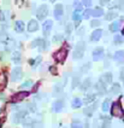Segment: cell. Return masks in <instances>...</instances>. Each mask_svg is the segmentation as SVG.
Returning <instances> with one entry per match:
<instances>
[{
	"instance_id": "cell-31",
	"label": "cell",
	"mask_w": 124,
	"mask_h": 128,
	"mask_svg": "<svg viewBox=\"0 0 124 128\" xmlns=\"http://www.w3.org/2000/svg\"><path fill=\"white\" fill-rule=\"evenodd\" d=\"M90 14H92V10H90V8H86V10L82 12V18L87 20V18H89Z\"/></svg>"
},
{
	"instance_id": "cell-16",
	"label": "cell",
	"mask_w": 124,
	"mask_h": 128,
	"mask_svg": "<svg viewBox=\"0 0 124 128\" xmlns=\"http://www.w3.org/2000/svg\"><path fill=\"white\" fill-rule=\"evenodd\" d=\"M100 81H101L102 84H105V85H109L112 82V74L111 72H105V74H102L101 76H100Z\"/></svg>"
},
{
	"instance_id": "cell-21",
	"label": "cell",
	"mask_w": 124,
	"mask_h": 128,
	"mask_svg": "<svg viewBox=\"0 0 124 128\" xmlns=\"http://www.w3.org/2000/svg\"><path fill=\"white\" fill-rule=\"evenodd\" d=\"M104 14V10H102L101 7H95L94 10H92V16L95 17V18H98V17H100Z\"/></svg>"
},
{
	"instance_id": "cell-36",
	"label": "cell",
	"mask_w": 124,
	"mask_h": 128,
	"mask_svg": "<svg viewBox=\"0 0 124 128\" xmlns=\"http://www.w3.org/2000/svg\"><path fill=\"white\" fill-rule=\"evenodd\" d=\"M78 85H80V78L76 76V78H73V80H72V88L77 87Z\"/></svg>"
},
{
	"instance_id": "cell-46",
	"label": "cell",
	"mask_w": 124,
	"mask_h": 128,
	"mask_svg": "<svg viewBox=\"0 0 124 128\" xmlns=\"http://www.w3.org/2000/svg\"><path fill=\"white\" fill-rule=\"evenodd\" d=\"M122 34H124V29H123V30H122Z\"/></svg>"
},
{
	"instance_id": "cell-30",
	"label": "cell",
	"mask_w": 124,
	"mask_h": 128,
	"mask_svg": "<svg viewBox=\"0 0 124 128\" xmlns=\"http://www.w3.org/2000/svg\"><path fill=\"white\" fill-rule=\"evenodd\" d=\"M12 60H13L15 63H19V62H21V53H19V52H15V53L12 54Z\"/></svg>"
},
{
	"instance_id": "cell-34",
	"label": "cell",
	"mask_w": 124,
	"mask_h": 128,
	"mask_svg": "<svg viewBox=\"0 0 124 128\" xmlns=\"http://www.w3.org/2000/svg\"><path fill=\"white\" fill-rule=\"evenodd\" d=\"M40 62H41V57H37V59H30L29 60V63L31 65H37Z\"/></svg>"
},
{
	"instance_id": "cell-10",
	"label": "cell",
	"mask_w": 124,
	"mask_h": 128,
	"mask_svg": "<svg viewBox=\"0 0 124 128\" xmlns=\"http://www.w3.org/2000/svg\"><path fill=\"white\" fill-rule=\"evenodd\" d=\"M90 87H92V78H84V81H82V82H81L80 90L82 91V92H86V91H88Z\"/></svg>"
},
{
	"instance_id": "cell-28",
	"label": "cell",
	"mask_w": 124,
	"mask_h": 128,
	"mask_svg": "<svg viewBox=\"0 0 124 128\" xmlns=\"http://www.w3.org/2000/svg\"><path fill=\"white\" fill-rule=\"evenodd\" d=\"M113 44H115V45H121V44H123V36L116 35L113 38Z\"/></svg>"
},
{
	"instance_id": "cell-2",
	"label": "cell",
	"mask_w": 124,
	"mask_h": 128,
	"mask_svg": "<svg viewBox=\"0 0 124 128\" xmlns=\"http://www.w3.org/2000/svg\"><path fill=\"white\" fill-rule=\"evenodd\" d=\"M123 114H124V110L122 108L121 102H115L111 105V116H113V117H122Z\"/></svg>"
},
{
	"instance_id": "cell-27",
	"label": "cell",
	"mask_w": 124,
	"mask_h": 128,
	"mask_svg": "<svg viewBox=\"0 0 124 128\" xmlns=\"http://www.w3.org/2000/svg\"><path fill=\"white\" fill-rule=\"evenodd\" d=\"M44 39H36V40H34L33 42H31V47H41L42 46V44H44Z\"/></svg>"
},
{
	"instance_id": "cell-41",
	"label": "cell",
	"mask_w": 124,
	"mask_h": 128,
	"mask_svg": "<svg viewBox=\"0 0 124 128\" xmlns=\"http://www.w3.org/2000/svg\"><path fill=\"white\" fill-rule=\"evenodd\" d=\"M99 2H100L101 5H106V4L110 2V0H99Z\"/></svg>"
},
{
	"instance_id": "cell-12",
	"label": "cell",
	"mask_w": 124,
	"mask_h": 128,
	"mask_svg": "<svg viewBox=\"0 0 124 128\" xmlns=\"http://www.w3.org/2000/svg\"><path fill=\"white\" fill-rule=\"evenodd\" d=\"M63 14H64L63 5H62V4H57L56 7H54V18H56V20H60V18L63 17Z\"/></svg>"
},
{
	"instance_id": "cell-33",
	"label": "cell",
	"mask_w": 124,
	"mask_h": 128,
	"mask_svg": "<svg viewBox=\"0 0 124 128\" xmlns=\"http://www.w3.org/2000/svg\"><path fill=\"white\" fill-rule=\"evenodd\" d=\"M33 86V81L31 80H28V81H25L23 85H21V88H29Z\"/></svg>"
},
{
	"instance_id": "cell-42",
	"label": "cell",
	"mask_w": 124,
	"mask_h": 128,
	"mask_svg": "<svg viewBox=\"0 0 124 128\" xmlns=\"http://www.w3.org/2000/svg\"><path fill=\"white\" fill-rule=\"evenodd\" d=\"M121 80L123 81V84H124V68L122 69V71H121Z\"/></svg>"
},
{
	"instance_id": "cell-37",
	"label": "cell",
	"mask_w": 124,
	"mask_h": 128,
	"mask_svg": "<svg viewBox=\"0 0 124 128\" xmlns=\"http://www.w3.org/2000/svg\"><path fill=\"white\" fill-rule=\"evenodd\" d=\"M82 4H83V6L89 7L92 6V0H82Z\"/></svg>"
},
{
	"instance_id": "cell-3",
	"label": "cell",
	"mask_w": 124,
	"mask_h": 128,
	"mask_svg": "<svg viewBox=\"0 0 124 128\" xmlns=\"http://www.w3.org/2000/svg\"><path fill=\"white\" fill-rule=\"evenodd\" d=\"M84 50H86V44L83 41L77 42L76 47H75V51H73V59H81L84 54Z\"/></svg>"
},
{
	"instance_id": "cell-7",
	"label": "cell",
	"mask_w": 124,
	"mask_h": 128,
	"mask_svg": "<svg viewBox=\"0 0 124 128\" xmlns=\"http://www.w3.org/2000/svg\"><path fill=\"white\" fill-rule=\"evenodd\" d=\"M92 54H93V59H94L95 62H98V60H100V59L104 58L105 51H104L102 47H96V48H94V51H93Z\"/></svg>"
},
{
	"instance_id": "cell-4",
	"label": "cell",
	"mask_w": 124,
	"mask_h": 128,
	"mask_svg": "<svg viewBox=\"0 0 124 128\" xmlns=\"http://www.w3.org/2000/svg\"><path fill=\"white\" fill-rule=\"evenodd\" d=\"M48 14V6L47 5H41V6L37 8L36 11V17L37 20H40V21H42L46 18V16Z\"/></svg>"
},
{
	"instance_id": "cell-1",
	"label": "cell",
	"mask_w": 124,
	"mask_h": 128,
	"mask_svg": "<svg viewBox=\"0 0 124 128\" xmlns=\"http://www.w3.org/2000/svg\"><path fill=\"white\" fill-rule=\"evenodd\" d=\"M66 57H67V48L65 47H62V48H59L57 52H54V54H53V58L56 59V62L59 64H63L65 62Z\"/></svg>"
},
{
	"instance_id": "cell-22",
	"label": "cell",
	"mask_w": 124,
	"mask_h": 128,
	"mask_svg": "<svg viewBox=\"0 0 124 128\" xmlns=\"http://www.w3.org/2000/svg\"><path fill=\"white\" fill-rule=\"evenodd\" d=\"M82 104H83V102H82L80 98H73L72 103H71V106H72L73 109H78V108L82 106Z\"/></svg>"
},
{
	"instance_id": "cell-24",
	"label": "cell",
	"mask_w": 124,
	"mask_h": 128,
	"mask_svg": "<svg viewBox=\"0 0 124 128\" xmlns=\"http://www.w3.org/2000/svg\"><path fill=\"white\" fill-rule=\"evenodd\" d=\"M110 105H111V100H110L109 98L104 100V103H102V105H101L102 111H104V112H107L110 110Z\"/></svg>"
},
{
	"instance_id": "cell-43",
	"label": "cell",
	"mask_w": 124,
	"mask_h": 128,
	"mask_svg": "<svg viewBox=\"0 0 124 128\" xmlns=\"http://www.w3.org/2000/svg\"><path fill=\"white\" fill-rule=\"evenodd\" d=\"M51 2H56V0H51Z\"/></svg>"
},
{
	"instance_id": "cell-44",
	"label": "cell",
	"mask_w": 124,
	"mask_h": 128,
	"mask_svg": "<svg viewBox=\"0 0 124 128\" xmlns=\"http://www.w3.org/2000/svg\"><path fill=\"white\" fill-rule=\"evenodd\" d=\"M1 124H2V123H1V121H0V128H1Z\"/></svg>"
},
{
	"instance_id": "cell-38",
	"label": "cell",
	"mask_w": 124,
	"mask_h": 128,
	"mask_svg": "<svg viewBox=\"0 0 124 128\" xmlns=\"http://www.w3.org/2000/svg\"><path fill=\"white\" fill-rule=\"evenodd\" d=\"M71 32H72V24H70V23H69V24L66 26V34H67V35H70V34H71Z\"/></svg>"
},
{
	"instance_id": "cell-32",
	"label": "cell",
	"mask_w": 124,
	"mask_h": 128,
	"mask_svg": "<svg viewBox=\"0 0 124 128\" xmlns=\"http://www.w3.org/2000/svg\"><path fill=\"white\" fill-rule=\"evenodd\" d=\"M71 128H84V126L80 121H73L71 123Z\"/></svg>"
},
{
	"instance_id": "cell-15",
	"label": "cell",
	"mask_w": 124,
	"mask_h": 128,
	"mask_svg": "<svg viewBox=\"0 0 124 128\" xmlns=\"http://www.w3.org/2000/svg\"><path fill=\"white\" fill-rule=\"evenodd\" d=\"M27 29H28V32H30V33H34V32H36L37 29H39V23H37L36 20H31V21H29Z\"/></svg>"
},
{
	"instance_id": "cell-26",
	"label": "cell",
	"mask_w": 124,
	"mask_h": 128,
	"mask_svg": "<svg viewBox=\"0 0 124 128\" xmlns=\"http://www.w3.org/2000/svg\"><path fill=\"white\" fill-rule=\"evenodd\" d=\"M117 17H118V14H117L116 11H110V12L106 14V20L107 21H112V20H115Z\"/></svg>"
},
{
	"instance_id": "cell-5",
	"label": "cell",
	"mask_w": 124,
	"mask_h": 128,
	"mask_svg": "<svg viewBox=\"0 0 124 128\" xmlns=\"http://www.w3.org/2000/svg\"><path fill=\"white\" fill-rule=\"evenodd\" d=\"M28 96H29V92H28V91L18 92V93H16V94H13V96H12L11 102H12V103H19V102H22V100L25 99Z\"/></svg>"
},
{
	"instance_id": "cell-25",
	"label": "cell",
	"mask_w": 124,
	"mask_h": 128,
	"mask_svg": "<svg viewBox=\"0 0 124 128\" xmlns=\"http://www.w3.org/2000/svg\"><path fill=\"white\" fill-rule=\"evenodd\" d=\"M110 92L112 93V94H118V93H121V85H119V84H113V86H112L111 90H110Z\"/></svg>"
},
{
	"instance_id": "cell-45",
	"label": "cell",
	"mask_w": 124,
	"mask_h": 128,
	"mask_svg": "<svg viewBox=\"0 0 124 128\" xmlns=\"http://www.w3.org/2000/svg\"><path fill=\"white\" fill-rule=\"evenodd\" d=\"M99 128H106V127H104V126H101V127H99Z\"/></svg>"
},
{
	"instance_id": "cell-13",
	"label": "cell",
	"mask_w": 124,
	"mask_h": 128,
	"mask_svg": "<svg viewBox=\"0 0 124 128\" xmlns=\"http://www.w3.org/2000/svg\"><path fill=\"white\" fill-rule=\"evenodd\" d=\"M101 36H102V30L101 29H95L94 32L92 33V35H90V41L96 42V41H99V40L101 39Z\"/></svg>"
},
{
	"instance_id": "cell-8",
	"label": "cell",
	"mask_w": 124,
	"mask_h": 128,
	"mask_svg": "<svg viewBox=\"0 0 124 128\" xmlns=\"http://www.w3.org/2000/svg\"><path fill=\"white\" fill-rule=\"evenodd\" d=\"M27 116H28V111H27V110L19 111V112H17V114L13 115V122H15V123H19V122L24 121Z\"/></svg>"
},
{
	"instance_id": "cell-40",
	"label": "cell",
	"mask_w": 124,
	"mask_h": 128,
	"mask_svg": "<svg viewBox=\"0 0 124 128\" xmlns=\"http://www.w3.org/2000/svg\"><path fill=\"white\" fill-rule=\"evenodd\" d=\"M50 71H51L53 75H57V69L54 66H50Z\"/></svg>"
},
{
	"instance_id": "cell-39",
	"label": "cell",
	"mask_w": 124,
	"mask_h": 128,
	"mask_svg": "<svg viewBox=\"0 0 124 128\" xmlns=\"http://www.w3.org/2000/svg\"><path fill=\"white\" fill-rule=\"evenodd\" d=\"M62 40H63V36L62 35H57L53 38V42H60Z\"/></svg>"
},
{
	"instance_id": "cell-14",
	"label": "cell",
	"mask_w": 124,
	"mask_h": 128,
	"mask_svg": "<svg viewBox=\"0 0 124 128\" xmlns=\"http://www.w3.org/2000/svg\"><path fill=\"white\" fill-rule=\"evenodd\" d=\"M96 108H98V104L94 103V104H92V105H89V106L86 108L83 112H84V115H86L87 117H90V116H93V112L96 110Z\"/></svg>"
},
{
	"instance_id": "cell-18",
	"label": "cell",
	"mask_w": 124,
	"mask_h": 128,
	"mask_svg": "<svg viewBox=\"0 0 124 128\" xmlns=\"http://www.w3.org/2000/svg\"><path fill=\"white\" fill-rule=\"evenodd\" d=\"M119 29H121V22L119 21H115L110 24V32H112V33H116Z\"/></svg>"
},
{
	"instance_id": "cell-11",
	"label": "cell",
	"mask_w": 124,
	"mask_h": 128,
	"mask_svg": "<svg viewBox=\"0 0 124 128\" xmlns=\"http://www.w3.org/2000/svg\"><path fill=\"white\" fill-rule=\"evenodd\" d=\"M22 69H21V66H16L15 69L12 70V74H11V78H12V81H18L19 78H22Z\"/></svg>"
},
{
	"instance_id": "cell-17",
	"label": "cell",
	"mask_w": 124,
	"mask_h": 128,
	"mask_svg": "<svg viewBox=\"0 0 124 128\" xmlns=\"http://www.w3.org/2000/svg\"><path fill=\"white\" fill-rule=\"evenodd\" d=\"M95 90L98 91V93H100V94H105V93H106V85L102 84L101 81H99V82L95 85Z\"/></svg>"
},
{
	"instance_id": "cell-20",
	"label": "cell",
	"mask_w": 124,
	"mask_h": 128,
	"mask_svg": "<svg viewBox=\"0 0 124 128\" xmlns=\"http://www.w3.org/2000/svg\"><path fill=\"white\" fill-rule=\"evenodd\" d=\"M95 99H96V96H95V94H87L82 102H83L84 104H90V103H94Z\"/></svg>"
},
{
	"instance_id": "cell-19",
	"label": "cell",
	"mask_w": 124,
	"mask_h": 128,
	"mask_svg": "<svg viewBox=\"0 0 124 128\" xmlns=\"http://www.w3.org/2000/svg\"><path fill=\"white\" fill-rule=\"evenodd\" d=\"M113 59L118 62V63H121V62H123L124 59V52L123 51H117L116 53H115V56H113Z\"/></svg>"
},
{
	"instance_id": "cell-35",
	"label": "cell",
	"mask_w": 124,
	"mask_h": 128,
	"mask_svg": "<svg viewBox=\"0 0 124 128\" xmlns=\"http://www.w3.org/2000/svg\"><path fill=\"white\" fill-rule=\"evenodd\" d=\"M100 24H101V22L99 21V20H94V21L90 22V26H92L93 28H95V27H99Z\"/></svg>"
},
{
	"instance_id": "cell-6",
	"label": "cell",
	"mask_w": 124,
	"mask_h": 128,
	"mask_svg": "<svg viewBox=\"0 0 124 128\" xmlns=\"http://www.w3.org/2000/svg\"><path fill=\"white\" fill-rule=\"evenodd\" d=\"M64 100L63 99H57L53 104H52V111L53 112H60L64 109Z\"/></svg>"
},
{
	"instance_id": "cell-29",
	"label": "cell",
	"mask_w": 124,
	"mask_h": 128,
	"mask_svg": "<svg viewBox=\"0 0 124 128\" xmlns=\"http://www.w3.org/2000/svg\"><path fill=\"white\" fill-rule=\"evenodd\" d=\"M54 96H59L60 93H63V86H60V85H56L54 86Z\"/></svg>"
},
{
	"instance_id": "cell-9",
	"label": "cell",
	"mask_w": 124,
	"mask_h": 128,
	"mask_svg": "<svg viewBox=\"0 0 124 128\" xmlns=\"http://www.w3.org/2000/svg\"><path fill=\"white\" fill-rule=\"evenodd\" d=\"M52 26H53V22H52L51 20H47V21L44 23V26H42V32H44L45 38L50 36V33H51V30H52Z\"/></svg>"
},
{
	"instance_id": "cell-23",
	"label": "cell",
	"mask_w": 124,
	"mask_h": 128,
	"mask_svg": "<svg viewBox=\"0 0 124 128\" xmlns=\"http://www.w3.org/2000/svg\"><path fill=\"white\" fill-rule=\"evenodd\" d=\"M15 30L17 33H22L23 30H24V23L22 21H17L15 24Z\"/></svg>"
}]
</instances>
